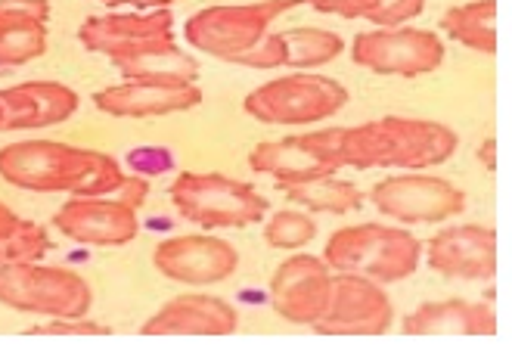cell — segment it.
<instances>
[{
	"label": "cell",
	"mask_w": 512,
	"mask_h": 357,
	"mask_svg": "<svg viewBox=\"0 0 512 357\" xmlns=\"http://www.w3.org/2000/svg\"><path fill=\"white\" fill-rule=\"evenodd\" d=\"M0 177L32 193H72L115 199L125 184V168L112 156L81 150L59 140H19L0 150Z\"/></svg>",
	"instance_id": "1"
},
{
	"label": "cell",
	"mask_w": 512,
	"mask_h": 357,
	"mask_svg": "<svg viewBox=\"0 0 512 357\" xmlns=\"http://www.w3.org/2000/svg\"><path fill=\"white\" fill-rule=\"evenodd\" d=\"M339 168H404L419 171L447 162L457 153L460 137L454 128L429 118L385 115L367 125L333 128Z\"/></svg>",
	"instance_id": "2"
},
{
	"label": "cell",
	"mask_w": 512,
	"mask_h": 357,
	"mask_svg": "<svg viewBox=\"0 0 512 357\" xmlns=\"http://www.w3.org/2000/svg\"><path fill=\"white\" fill-rule=\"evenodd\" d=\"M323 261L333 274H357L373 283H401L416 274L423 243L404 227L354 224L326 240Z\"/></svg>",
	"instance_id": "3"
},
{
	"label": "cell",
	"mask_w": 512,
	"mask_h": 357,
	"mask_svg": "<svg viewBox=\"0 0 512 357\" xmlns=\"http://www.w3.org/2000/svg\"><path fill=\"white\" fill-rule=\"evenodd\" d=\"M305 0H261V4H218L193 13L184 38L193 50L224 63H239L267 32L274 19L301 7Z\"/></svg>",
	"instance_id": "4"
},
{
	"label": "cell",
	"mask_w": 512,
	"mask_h": 357,
	"mask_svg": "<svg viewBox=\"0 0 512 357\" xmlns=\"http://www.w3.org/2000/svg\"><path fill=\"white\" fill-rule=\"evenodd\" d=\"M168 196L180 218L199 227H249L261 224L270 212L267 199L255 187L215 171L177 174L168 187Z\"/></svg>",
	"instance_id": "5"
},
{
	"label": "cell",
	"mask_w": 512,
	"mask_h": 357,
	"mask_svg": "<svg viewBox=\"0 0 512 357\" xmlns=\"http://www.w3.org/2000/svg\"><path fill=\"white\" fill-rule=\"evenodd\" d=\"M0 305L41 317H84L94 305V292L69 267L19 261L0 264Z\"/></svg>",
	"instance_id": "6"
},
{
	"label": "cell",
	"mask_w": 512,
	"mask_h": 357,
	"mask_svg": "<svg viewBox=\"0 0 512 357\" xmlns=\"http://www.w3.org/2000/svg\"><path fill=\"white\" fill-rule=\"evenodd\" d=\"M348 103V91L314 72H295L286 78H274L246 97V112L261 125L277 128H305L317 125L323 118H333Z\"/></svg>",
	"instance_id": "7"
},
{
	"label": "cell",
	"mask_w": 512,
	"mask_h": 357,
	"mask_svg": "<svg viewBox=\"0 0 512 357\" xmlns=\"http://www.w3.org/2000/svg\"><path fill=\"white\" fill-rule=\"evenodd\" d=\"M447 47L429 28H373L351 44V59L376 75L416 78L441 69Z\"/></svg>",
	"instance_id": "8"
},
{
	"label": "cell",
	"mask_w": 512,
	"mask_h": 357,
	"mask_svg": "<svg viewBox=\"0 0 512 357\" xmlns=\"http://www.w3.org/2000/svg\"><path fill=\"white\" fill-rule=\"evenodd\" d=\"M78 41L84 50L106 56L109 63H125V59L153 53L174 41V13L162 10H143V13H109V16H90L78 28Z\"/></svg>",
	"instance_id": "9"
},
{
	"label": "cell",
	"mask_w": 512,
	"mask_h": 357,
	"mask_svg": "<svg viewBox=\"0 0 512 357\" xmlns=\"http://www.w3.org/2000/svg\"><path fill=\"white\" fill-rule=\"evenodd\" d=\"M370 202L401 224H441L466 208V193L444 177L401 174L385 177L370 190Z\"/></svg>",
	"instance_id": "10"
},
{
	"label": "cell",
	"mask_w": 512,
	"mask_h": 357,
	"mask_svg": "<svg viewBox=\"0 0 512 357\" xmlns=\"http://www.w3.org/2000/svg\"><path fill=\"white\" fill-rule=\"evenodd\" d=\"M391 323H395V308L382 283L357 274H336L329 305L314 330L326 336H382L391 330Z\"/></svg>",
	"instance_id": "11"
},
{
	"label": "cell",
	"mask_w": 512,
	"mask_h": 357,
	"mask_svg": "<svg viewBox=\"0 0 512 357\" xmlns=\"http://www.w3.org/2000/svg\"><path fill=\"white\" fill-rule=\"evenodd\" d=\"M249 165L258 174L274 177L277 187L305 184L314 177L339 174L336 146H333V128L283 137V140H264L249 153Z\"/></svg>",
	"instance_id": "12"
},
{
	"label": "cell",
	"mask_w": 512,
	"mask_h": 357,
	"mask_svg": "<svg viewBox=\"0 0 512 357\" xmlns=\"http://www.w3.org/2000/svg\"><path fill=\"white\" fill-rule=\"evenodd\" d=\"M156 271L174 283L187 286H212L233 277L239 252L221 240V236H205V233H187V236H171V240L159 243L153 252Z\"/></svg>",
	"instance_id": "13"
},
{
	"label": "cell",
	"mask_w": 512,
	"mask_h": 357,
	"mask_svg": "<svg viewBox=\"0 0 512 357\" xmlns=\"http://www.w3.org/2000/svg\"><path fill=\"white\" fill-rule=\"evenodd\" d=\"M53 227L81 246H125L131 243L140 221L137 208L109 196H72L53 215Z\"/></svg>",
	"instance_id": "14"
},
{
	"label": "cell",
	"mask_w": 512,
	"mask_h": 357,
	"mask_svg": "<svg viewBox=\"0 0 512 357\" xmlns=\"http://www.w3.org/2000/svg\"><path fill=\"white\" fill-rule=\"evenodd\" d=\"M329 292H333V271L314 255H292L270 277V305L289 323L314 326L329 305Z\"/></svg>",
	"instance_id": "15"
},
{
	"label": "cell",
	"mask_w": 512,
	"mask_h": 357,
	"mask_svg": "<svg viewBox=\"0 0 512 357\" xmlns=\"http://www.w3.org/2000/svg\"><path fill=\"white\" fill-rule=\"evenodd\" d=\"M426 264L450 280H491L497 274V233L485 224L438 230L426 243Z\"/></svg>",
	"instance_id": "16"
},
{
	"label": "cell",
	"mask_w": 512,
	"mask_h": 357,
	"mask_svg": "<svg viewBox=\"0 0 512 357\" xmlns=\"http://www.w3.org/2000/svg\"><path fill=\"white\" fill-rule=\"evenodd\" d=\"M239 326V314L218 295H177L149 317L143 336H230Z\"/></svg>",
	"instance_id": "17"
},
{
	"label": "cell",
	"mask_w": 512,
	"mask_h": 357,
	"mask_svg": "<svg viewBox=\"0 0 512 357\" xmlns=\"http://www.w3.org/2000/svg\"><path fill=\"white\" fill-rule=\"evenodd\" d=\"M78 106H81L78 94L59 81H25V84H13L7 91H0L4 131L63 125L78 112Z\"/></svg>",
	"instance_id": "18"
},
{
	"label": "cell",
	"mask_w": 512,
	"mask_h": 357,
	"mask_svg": "<svg viewBox=\"0 0 512 357\" xmlns=\"http://www.w3.org/2000/svg\"><path fill=\"white\" fill-rule=\"evenodd\" d=\"M100 112L115 118H159L171 112H187L202 103L199 84H146L122 81L94 94Z\"/></svg>",
	"instance_id": "19"
},
{
	"label": "cell",
	"mask_w": 512,
	"mask_h": 357,
	"mask_svg": "<svg viewBox=\"0 0 512 357\" xmlns=\"http://www.w3.org/2000/svg\"><path fill=\"white\" fill-rule=\"evenodd\" d=\"M50 0H0V66H25L47 53Z\"/></svg>",
	"instance_id": "20"
},
{
	"label": "cell",
	"mask_w": 512,
	"mask_h": 357,
	"mask_svg": "<svg viewBox=\"0 0 512 357\" xmlns=\"http://www.w3.org/2000/svg\"><path fill=\"white\" fill-rule=\"evenodd\" d=\"M407 336H497V311L488 302H426L401 323Z\"/></svg>",
	"instance_id": "21"
},
{
	"label": "cell",
	"mask_w": 512,
	"mask_h": 357,
	"mask_svg": "<svg viewBox=\"0 0 512 357\" xmlns=\"http://www.w3.org/2000/svg\"><path fill=\"white\" fill-rule=\"evenodd\" d=\"M115 69L122 72L125 81H146V84H196L199 78V63L177 44L125 59Z\"/></svg>",
	"instance_id": "22"
},
{
	"label": "cell",
	"mask_w": 512,
	"mask_h": 357,
	"mask_svg": "<svg viewBox=\"0 0 512 357\" xmlns=\"http://www.w3.org/2000/svg\"><path fill=\"white\" fill-rule=\"evenodd\" d=\"M494 16H497V0H472V4L447 10L441 16V28L463 47L491 56L497 50Z\"/></svg>",
	"instance_id": "23"
},
{
	"label": "cell",
	"mask_w": 512,
	"mask_h": 357,
	"mask_svg": "<svg viewBox=\"0 0 512 357\" xmlns=\"http://www.w3.org/2000/svg\"><path fill=\"white\" fill-rule=\"evenodd\" d=\"M286 193L289 202L311 208V212H326V215H348L357 212L364 205V193H360L357 184L351 181H339L336 174L329 177H314V181L305 184H292V187H280Z\"/></svg>",
	"instance_id": "24"
},
{
	"label": "cell",
	"mask_w": 512,
	"mask_h": 357,
	"mask_svg": "<svg viewBox=\"0 0 512 357\" xmlns=\"http://www.w3.org/2000/svg\"><path fill=\"white\" fill-rule=\"evenodd\" d=\"M283 41V66L289 69H317L333 63L339 53H345V41L329 32V28H286L280 32Z\"/></svg>",
	"instance_id": "25"
},
{
	"label": "cell",
	"mask_w": 512,
	"mask_h": 357,
	"mask_svg": "<svg viewBox=\"0 0 512 357\" xmlns=\"http://www.w3.org/2000/svg\"><path fill=\"white\" fill-rule=\"evenodd\" d=\"M50 252V236L41 224L19 218L0 202V264L41 261Z\"/></svg>",
	"instance_id": "26"
},
{
	"label": "cell",
	"mask_w": 512,
	"mask_h": 357,
	"mask_svg": "<svg viewBox=\"0 0 512 357\" xmlns=\"http://www.w3.org/2000/svg\"><path fill=\"white\" fill-rule=\"evenodd\" d=\"M317 240V224L305 212H274L264 221V243L274 249H305Z\"/></svg>",
	"instance_id": "27"
},
{
	"label": "cell",
	"mask_w": 512,
	"mask_h": 357,
	"mask_svg": "<svg viewBox=\"0 0 512 357\" xmlns=\"http://www.w3.org/2000/svg\"><path fill=\"white\" fill-rule=\"evenodd\" d=\"M426 10V0H382L376 10L367 13V19L376 28H401L404 22L416 19Z\"/></svg>",
	"instance_id": "28"
},
{
	"label": "cell",
	"mask_w": 512,
	"mask_h": 357,
	"mask_svg": "<svg viewBox=\"0 0 512 357\" xmlns=\"http://www.w3.org/2000/svg\"><path fill=\"white\" fill-rule=\"evenodd\" d=\"M236 66H249V69H280L283 66V41L280 32H267Z\"/></svg>",
	"instance_id": "29"
},
{
	"label": "cell",
	"mask_w": 512,
	"mask_h": 357,
	"mask_svg": "<svg viewBox=\"0 0 512 357\" xmlns=\"http://www.w3.org/2000/svg\"><path fill=\"white\" fill-rule=\"evenodd\" d=\"M35 336H106L109 330L100 323H90L84 317H50L47 326L32 330Z\"/></svg>",
	"instance_id": "30"
},
{
	"label": "cell",
	"mask_w": 512,
	"mask_h": 357,
	"mask_svg": "<svg viewBox=\"0 0 512 357\" xmlns=\"http://www.w3.org/2000/svg\"><path fill=\"white\" fill-rule=\"evenodd\" d=\"M317 13L342 16V19H367L370 10H376L382 0H305Z\"/></svg>",
	"instance_id": "31"
},
{
	"label": "cell",
	"mask_w": 512,
	"mask_h": 357,
	"mask_svg": "<svg viewBox=\"0 0 512 357\" xmlns=\"http://www.w3.org/2000/svg\"><path fill=\"white\" fill-rule=\"evenodd\" d=\"M131 165L137 168V174H159V171H168L174 162H171V156L165 153V150H134V156H131Z\"/></svg>",
	"instance_id": "32"
},
{
	"label": "cell",
	"mask_w": 512,
	"mask_h": 357,
	"mask_svg": "<svg viewBox=\"0 0 512 357\" xmlns=\"http://www.w3.org/2000/svg\"><path fill=\"white\" fill-rule=\"evenodd\" d=\"M97 4H106V7H134V10H162L174 0H97Z\"/></svg>",
	"instance_id": "33"
},
{
	"label": "cell",
	"mask_w": 512,
	"mask_h": 357,
	"mask_svg": "<svg viewBox=\"0 0 512 357\" xmlns=\"http://www.w3.org/2000/svg\"><path fill=\"white\" fill-rule=\"evenodd\" d=\"M494 150H497V143H494V140H488L485 146H481V159H485V165H488V168H494V165H497V162H494Z\"/></svg>",
	"instance_id": "34"
},
{
	"label": "cell",
	"mask_w": 512,
	"mask_h": 357,
	"mask_svg": "<svg viewBox=\"0 0 512 357\" xmlns=\"http://www.w3.org/2000/svg\"><path fill=\"white\" fill-rule=\"evenodd\" d=\"M0 131H4V109H0Z\"/></svg>",
	"instance_id": "35"
}]
</instances>
